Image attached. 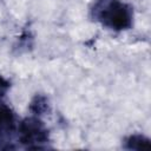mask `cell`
<instances>
[{
  "label": "cell",
  "mask_w": 151,
  "mask_h": 151,
  "mask_svg": "<svg viewBox=\"0 0 151 151\" xmlns=\"http://www.w3.org/2000/svg\"><path fill=\"white\" fill-rule=\"evenodd\" d=\"M88 14L92 21L114 32L127 31L133 26V7L124 0H94Z\"/></svg>",
  "instance_id": "obj_1"
},
{
  "label": "cell",
  "mask_w": 151,
  "mask_h": 151,
  "mask_svg": "<svg viewBox=\"0 0 151 151\" xmlns=\"http://www.w3.org/2000/svg\"><path fill=\"white\" fill-rule=\"evenodd\" d=\"M9 87H11L9 80H7L5 77H2L0 74V98L4 97L7 93V91L9 90Z\"/></svg>",
  "instance_id": "obj_6"
},
{
  "label": "cell",
  "mask_w": 151,
  "mask_h": 151,
  "mask_svg": "<svg viewBox=\"0 0 151 151\" xmlns=\"http://www.w3.org/2000/svg\"><path fill=\"white\" fill-rule=\"evenodd\" d=\"M29 112L33 116L37 117H42L44 114H47V112H50V101L48 98L44 94H35L32 100L29 101Z\"/></svg>",
  "instance_id": "obj_5"
},
{
  "label": "cell",
  "mask_w": 151,
  "mask_h": 151,
  "mask_svg": "<svg viewBox=\"0 0 151 151\" xmlns=\"http://www.w3.org/2000/svg\"><path fill=\"white\" fill-rule=\"evenodd\" d=\"M17 132V119L14 111L0 101V149H13L12 139Z\"/></svg>",
  "instance_id": "obj_3"
},
{
  "label": "cell",
  "mask_w": 151,
  "mask_h": 151,
  "mask_svg": "<svg viewBox=\"0 0 151 151\" xmlns=\"http://www.w3.org/2000/svg\"><path fill=\"white\" fill-rule=\"evenodd\" d=\"M18 140L25 149L29 150H42L50 149L48 144L50 131L46 124L42 122L41 117L31 114L24 118L17 125Z\"/></svg>",
  "instance_id": "obj_2"
},
{
  "label": "cell",
  "mask_w": 151,
  "mask_h": 151,
  "mask_svg": "<svg viewBox=\"0 0 151 151\" xmlns=\"http://www.w3.org/2000/svg\"><path fill=\"white\" fill-rule=\"evenodd\" d=\"M124 149L127 150H150L151 149V139L142 133H132L124 139Z\"/></svg>",
  "instance_id": "obj_4"
}]
</instances>
